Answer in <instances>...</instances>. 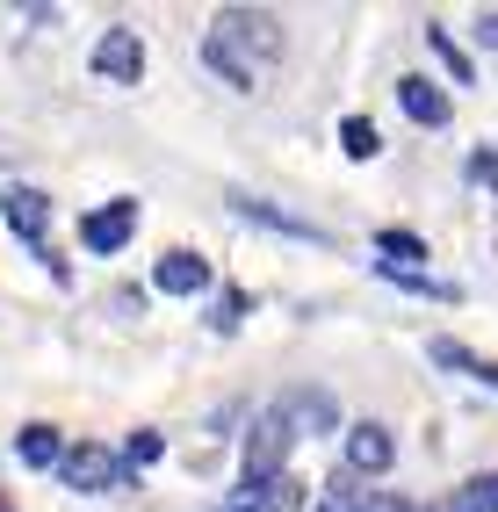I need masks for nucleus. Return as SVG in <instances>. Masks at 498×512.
<instances>
[{
    "label": "nucleus",
    "mask_w": 498,
    "mask_h": 512,
    "mask_svg": "<svg viewBox=\"0 0 498 512\" xmlns=\"http://www.w3.org/2000/svg\"><path fill=\"white\" fill-rule=\"evenodd\" d=\"M289 455H296V426L275 412H260L253 426H246V455H239V491H268V484H282L289 476Z\"/></svg>",
    "instance_id": "f257e3e1"
},
{
    "label": "nucleus",
    "mask_w": 498,
    "mask_h": 512,
    "mask_svg": "<svg viewBox=\"0 0 498 512\" xmlns=\"http://www.w3.org/2000/svg\"><path fill=\"white\" fill-rule=\"evenodd\" d=\"M58 484L80 491V498H102V491H138V469H130L123 448H109V440H80V448H65Z\"/></svg>",
    "instance_id": "f03ea898"
},
{
    "label": "nucleus",
    "mask_w": 498,
    "mask_h": 512,
    "mask_svg": "<svg viewBox=\"0 0 498 512\" xmlns=\"http://www.w3.org/2000/svg\"><path fill=\"white\" fill-rule=\"evenodd\" d=\"M0 217H8V231L51 267V282H65V260L51 253V195L29 188V181H15V188H0Z\"/></svg>",
    "instance_id": "7ed1b4c3"
},
{
    "label": "nucleus",
    "mask_w": 498,
    "mask_h": 512,
    "mask_svg": "<svg viewBox=\"0 0 498 512\" xmlns=\"http://www.w3.org/2000/svg\"><path fill=\"white\" fill-rule=\"evenodd\" d=\"M210 29H217V37L239 51L246 65H275V58H282V22H275L268 8H217Z\"/></svg>",
    "instance_id": "20e7f679"
},
{
    "label": "nucleus",
    "mask_w": 498,
    "mask_h": 512,
    "mask_svg": "<svg viewBox=\"0 0 498 512\" xmlns=\"http://www.w3.org/2000/svg\"><path fill=\"white\" fill-rule=\"evenodd\" d=\"M94 73H102L109 87H138L145 80V37L130 22H109L102 37H94Z\"/></svg>",
    "instance_id": "39448f33"
},
{
    "label": "nucleus",
    "mask_w": 498,
    "mask_h": 512,
    "mask_svg": "<svg viewBox=\"0 0 498 512\" xmlns=\"http://www.w3.org/2000/svg\"><path fill=\"white\" fill-rule=\"evenodd\" d=\"M130 238H138V202H130V195H116V202H102V210L80 217V246L94 260H116Z\"/></svg>",
    "instance_id": "423d86ee"
},
{
    "label": "nucleus",
    "mask_w": 498,
    "mask_h": 512,
    "mask_svg": "<svg viewBox=\"0 0 498 512\" xmlns=\"http://www.w3.org/2000/svg\"><path fill=\"white\" fill-rule=\"evenodd\" d=\"M340 462H347V476H383L397 462V433L383 419H354L340 433Z\"/></svg>",
    "instance_id": "0eeeda50"
},
{
    "label": "nucleus",
    "mask_w": 498,
    "mask_h": 512,
    "mask_svg": "<svg viewBox=\"0 0 498 512\" xmlns=\"http://www.w3.org/2000/svg\"><path fill=\"white\" fill-rule=\"evenodd\" d=\"M152 289H159V296H203V289H210V260L195 253V246L159 253V260H152Z\"/></svg>",
    "instance_id": "6e6552de"
},
{
    "label": "nucleus",
    "mask_w": 498,
    "mask_h": 512,
    "mask_svg": "<svg viewBox=\"0 0 498 512\" xmlns=\"http://www.w3.org/2000/svg\"><path fill=\"white\" fill-rule=\"evenodd\" d=\"M275 412L296 426V440H304V433H340V404H332L325 390H282Z\"/></svg>",
    "instance_id": "1a4fd4ad"
},
{
    "label": "nucleus",
    "mask_w": 498,
    "mask_h": 512,
    "mask_svg": "<svg viewBox=\"0 0 498 512\" xmlns=\"http://www.w3.org/2000/svg\"><path fill=\"white\" fill-rule=\"evenodd\" d=\"M397 109H405L419 130H441V123L455 116V101H448L434 80H426V73H405V80H397Z\"/></svg>",
    "instance_id": "9d476101"
},
{
    "label": "nucleus",
    "mask_w": 498,
    "mask_h": 512,
    "mask_svg": "<svg viewBox=\"0 0 498 512\" xmlns=\"http://www.w3.org/2000/svg\"><path fill=\"white\" fill-rule=\"evenodd\" d=\"M426 361L448 368V375H470V383H484V390H498V361H484L477 347H462V339H426Z\"/></svg>",
    "instance_id": "9b49d317"
},
{
    "label": "nucleus",
    "mask_w": 498,
    "mask_h": 512,
    "mask_svg": "<svg viewBox=\"0 0 498 512\" xmlns=\"http://www.w3.org/2000/svg\"><path fill=\"white\" fill-rule=\"evenodd\" d=\"M231 210H239L246 224H260V231H282V238H304V246H318V224H304V217H289V210H275V202H260V195H231Z\"/></svg>",
    "instance_id": "f8f14e48"
},
{
    "label": "nucleus",
    "mask_w": 498,
    "mask_h": 512,
    "mask_svg": "<svg viewBox=\"0 0 498 512\" xmlns=\"http://www.w3.org/2000/svg\"><path fill=\"white\" fill-rule=\"evenodd\" d=\"M203 65H210V73H217V80H224L231 94H253V87H260V65H246L239 51H231V44L217 37V29L203 37Z\"/></svg>",
    "instance_id": "ddd939ff"
},
{
    "label": "nucleus",
    "mask_w": 498,
    "mask_h": 512,
    "mask_svg": "<svg viewBox=\"0 0 498 512\" xmlns=\"http://www.w3.org/2000/svg\"><path fill=\"white\" fill-rule=\"evenodd\" d=\"M15 455H22V469H58V462H65V433L37 419V426L15 433Z\"/></svg>",
    "instance_id": "4468645a"
},
{
    "label": "nucleus",
    "mask_w": 498,
    "mask_h": 512,
    "mask_svg": "<svg viewBox=\"0 0 498 512\" xmlns=\"http://www.w3.org/2000/svg\"><path fill=\"white\" fill-rule=\"evenodd\" d=\"M376 253H383V267H397V275H419L426 238H419V231H405V224H383V231H376Z\"/></svg>",
    "instance_id": "2eb2a0df"
},
{
    "label": "nucleus",
    "mask_w": 498,
    "mask_h": 512,
    "mask_svg": "<svg viewBox=\"0 0 498 512\" xmlns=\"http://www.w3.org/2000/svg\"><path fill=\"white\" fill-rule=\"evenodd\" d=\"M441 512H498V469H484V476H470Z\"/></svg>",
    "instance_id": "dca6fc26"
},
{
    "label": "nucleus",
    "mask_w": 498,
    "mask_h": 512,
    "mask_svg": "<svg viewBox=\"0 0 498 512\" xmlns=\"http://www.w3.org/2000/svg\"><path fill=\"white\" fill-rule=\"evenodd\" d=\"M426 44H434V58H441L448 73H455V87H470V80H477V73H470V51H462V44L448 37L441 22H426Z\"/></svg>",
    "instance_id": "f3484780"
},
{
    "label": "nucleus",
    "mask_w": 498,
    "mask_h": 512,
    "mask_svg": "<svg viewBox=\"0 0 498 512\" xmlns=\"http://www.w3.org/2000/svg\"><path fill=\"white\" fill-rule=\"evenodd\" d=\"M340 145H347V159H376V152H383V130H376L369 116H347V123H340Z\"/></svg>",
    "instance_id": "a211bd4d"
},
{
    "label": "nucleus",
    "mask_w": 498,
    "mask_h": 512,
    "mask_svg": "<svg viewBox=\"0 0 498 512\" xmlns=\"http://www.w3.org/2000/svg\"><path fill=\"white\" fill-rule=\"evenodd\" d=\"M159 455H166V433H152V426H138V433H130V440H123V462H130V469H138V476H145V469H152Z\"/></svg>",
    "instance_id": "6ab92c4d"
},
{
    "label": "nucleus",
    "mask_w": 498,
    "mask_h": 512,
    "mask_svg": "<svg viewBox=\"0 0 498 512\" xmlns=\"http://www.w3.org/2000/svg\"><path fill=\"white\" fill-rule=\"evenodd\" d=\"M246 303H253L246 289H224V296L210 303V332H239V325H246Z\"/></svg>",
    "instance_id": "aec40b11"
},
{
    "label": "nucleus",
    "mask_w": 498,
    "mask_h": 512,
    "mask_svg": "<svg viewBox=\"0 0 498 512\" xmlns=\"http://www.w3.org/2000/svg\"><path fill=\"white\" fill-rule=\"evenodd\" d=\"M470 181H484V188H498V152H470Z\"/></svg>",
    "instance_id": "412c9836"
},
{
    "label": "nucleus",
    "mask_w": 498,
    "mask_h": 512,
    "mask_svg": "<svg viewBox=\"0 0 498 512\" xmlns=\"http://www.w3.org/2000/svg\"><path fill=\"white\" fill-rule=\"evenodd\" d=\"M477 37H484V44H491V51H498V8H491V15H484V22H477Z\"/></svg>",
    "instance_id": "4be33fe9"
},
{
    "label": "nucleus",
    "mask_w": 498,
    "mask_h": 512,
    "mask_svg": "<svg viewBox=\"0 0 498 512\" xmlns=\"http://www.w3.org/2000/svg\"><path fill=\"white\" fill-rule=\"evenodd\" d=\"M224 512H275V505H253V498H231Z\"/></svg>",
    "instance_id": "5701e85b"
},
{
    "label": "nucleus",
    "mask_w": 498,
    "mask_h": 512,
    "mask_svg": "<svg viewBox=\"0 0 498 512\" xmlns=\"http://www.w3.org/2000/svg\"><path fill=\"white\" fill-rule=\"evenodd\" d=\"M0 512H15V498H8V491H0Z\"/></svg>",
    "instance_id": "b1692460"
}]
</instances>
